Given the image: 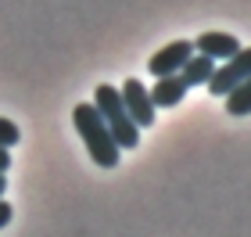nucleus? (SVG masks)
<instances>
[{
  "label": "nucleus",
  "mask_w": 251,
  "mask_h": 237,
  "mask_svg": "<svg viewBox=\"0 0 251 237\" xmlns=\"http://www.w3.org/2000/svg\"><path fill=\"white\" fill-rule=\"evenodd\" d=\"M90 105L100 111V119H104V126L111 130V137H115L119 148H136V144H140V130H136V122L129 119V111H126L122 97H119V86H108V83L97 86Z\"/></svg>",
  "instance_id": "f03ea898"
},
{
  "label": "nucleus",
  "mask_w": 251,
  "mask_h": 237,
  "mask_svg": "<svg viewBox=\"0 0 251 237\" xmlns=\"http://www.w3.org/2000/svg\"><path fill=\"white\" fill-rule=\"evenodd\" d=\"M119 97H122L126 111H129V119L136 122V130H147V126H154V119H158V108H154L151 94H147V86H144L136 76H129V79H126V83L119 86Z\"/></svg>",
  "instance_id": "20e7f679"
},
{
  "label": "nucleus",
  "mask_w": 251,
  "mask_h": 237,
  "mask_svg": "<svg viewBox=\"0 0 251 237\" xmlns=\"http://www.w3.org/2000/svg\"><path fill=\"white\" fill-rule=\"evenodd\" d=\"M187 83H183V76H162V79H154V86H147V94H151L154 101V108H176L179 101L187 97Z\"/></svg>",
  "instance_id": "0eeeda50"
},
{
  "label": "nucleus",
  "mask_w": 251,
  "mask_h": 237,
  "mask_svg": "<svg viewBox=\"0 0 251 237\" xmlns=\"http://www.w3.org/2000/svg\"><path fill=\"white\" fill-rule=\"evenodd\" d=\"M212 72H215V61H212V58H204V54H198V58L190 54V58L183 61V69H179V76H183V83H187V86H204Z\"/></svg>",
  "instance_id": "6e6552de"
},
{
  "label": "nucleus",
  "mask_w": 251,
  "mask_h": 237,
  "mask_svg": "<svg viewBox=\"0 0 251 237\" xmlns=\"http://www.w3.org/2000/svg\"><path fill=\"white\" fill-rule=\"evenodd\" d=\"M248 76H251V47H241L233 58H226L219 69L208 76V83H204V86H208L212 97H226L233 86H241Z\"/></svg>",
  "instance_id": "7ed1b4c3"
},
{
  "label": "nucleus",
  "mask_w": 251,
  "mask_h": 237,
  "mask_svg": "<svg viewBox=\"0 0 251 237\" xmlns=\"http://www.w3.org/2000/svg\"><path fill=\"white\" fill-rule=\"evenodd\" d=\"M4 187H7V176L0 173V198H4Z\"/></svg>",
  "instance_id": "ddd939ff"
},
{
  "label": "nucleus",
  "mask_w": 251,
  "mask_h": 237,
  "mask_svg": "<svg viewBox=\"0 0 251 237\" xmlns=\"http://www.w3.org/2000/svg\"><path fill=\"white\" fill-rule=\"evenodd\" d=\"M18 137H22V133H18L15 122H11V119H0V148H15Z\"/></svg>",
  "instance_id": "9d476101"
},
{
  "label": "nucleus",
  "mask_w": 251,
  "mask_h": 237,
  "mask_svg": "<svg viewBox=\"0 0 251 237\" xmlns=\"http://www.w3.org/2000/svg\"><path fill=\"white\" fill-rule=\"evenodd\" d=\"M11 216H15V212H11V205H7V201H0V230L11 223Z\"/></svg>",
  "instance_id": "9b49d317"
},
{
  "label": "nucleus",
  "mask_w": 251,
  "mask_h": 237,
  "mask_svg": "<svg viewBox=\"0 0 251 237\" xmlns=\"http://www.w3.org/2000/svg\"><path fill=\"white\" fill-rule=\"evenodd\" d=\"M194 54V43L190 40H173V43H165L162 51H154L151 54V61H147V72H151L154 79H162V76H176L179 69H183V61Z\"/></svg>",
  "instance_id": "39448f33"
},
{
  "label": "nucleus",
  "mask_w": 251,
  "mask_h": 237,
  "mask_svg": "<svg viewBox=\"0 0 251 237\" xmlns=\"http://www.w3.org/2000/svg\"><path fill=\"white\" fill-rule=\"evenodd\" d=\"M194 51L204 54V58H212V61H226V58H233L237 51H241V43H237V36H230V32H201L198 40H194Z\"/></svg>",
  "instance_id": "423d86ee"
},
{
  "label": "nucleus",
  "mask_w": 251,
  "mask_h": 237,
  "mask_svg": "<svg viewBox=\"0 0 251 237\" xmlns=\"http://www.w3.org/2000/svg\"><path fill=\"white\" fill-rule=\"evenodd\" d=\"M226 111H230V115H251V76L244 79L241 86H233L230 94H226Z\"/></svg>",
  "instance_id": "1a4fd4ad"
},
{
  "label": "nucleus",
  "mask_w": 251,
  "mask_h": 237,
  "mask_svg": "<svg viewBox=\"0 0 251 237\" xmlns=\"http://www.w3.org/2000/svg\"><path fill=\"white\" fill-rule=\"evenodd\" d=\"M7 169H11V151L0 148V173H7Z\"/></svg>",
  "instance_id": "f8f14e48"
},
{
  "label": "nucleus",
  "mask_w": 251,
  "mask_h": 237,
  "mask_svg": "<svg viewBox=\"0 0 251 237\" xmlns=\"http://www.w3.org/2000/svg\"><path fill=\"white\" fill-rule=\"evenodd\" d=\"M72 122H75L79 137L86 140V151H90V158H94V165H100V169H115L122 148L115 144L111 130L104 126L100 111L90 105V101H83V105H75V108H72Z\"/></svg>",
  "instance_id": "f257e3e1"
}]
</instances>
